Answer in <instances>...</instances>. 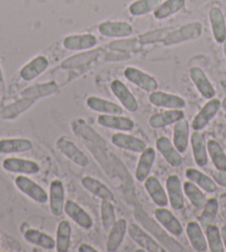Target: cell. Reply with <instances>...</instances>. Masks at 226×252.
Listing matches in <instances>:
<instances>
[{"label":"cell","mask_w":226,"mask_h":252,"mask_svg":"<svg viewBox=\"0 0 226 252\" xmlns=\"http://www.w3.org/2000/svg\"><path fill=\"white\" fill-rule=\"evenodd\" d=\"M207 246L212 252H224L225 248L222 240L221 230L215 224H211L205 229Z\"/></svg>","instance_id":"cell-44"},{"label":"cell","mask_w":226,"mask_h":252,"mask_svg":"<svg viewBox=\"0 0 226 252\" xmlns=\"http://www.w3.org/2000/svg\"><path fill=\"white\" fill-rule=\"evenodd\" d=\"M186 236H188L191 246L198 252H204L207 250L206 237L204 236L201 224L197 221H190L186 224Z\"/></svg>","instance_id":"cell-27"},{"label":"cell","mask_w":226,"mask_h":252,"mask_svg":"<svg viewBox=\"0 0 226 252\" xmlns=\"http://www.w3.org/2000/svg\"><path fill=\"white\" fill-rule=\"evenodd\" d=\"M32 149V142L27 138L0 139V155L27 153Z\"/></svg>","instance_id":"cell-23"},{"label":"cell","mask_w":226,"mask_h":252,"mask_svg":"<svg viewBox=\"0 0 226 252\" xmlns=\"http://www.w3.org/2000/svg\"><path fill=\"white\" fill-rule=\"evenodd\" d=\"M63 47L70 51L89 50L98 45V39L92 33L70 34L63 39Z\"/></svg>","instance_id":"cell-13"},{"label":"cell","mask_w":226,"mask_h":252,"mask_svg":"<svg viewBox=\"0 0 226 252\" xmlns=\"http://www.w3.org/2000/svg\"><path fill=\"white\" fill-rule=\"evenodd\" d=\"M56 146L58 150L61 153L64 157H67L69 160L79 166L81 168H85L89 164V158L84 151L79 149L75 142L71 141L70 139L66 136H62L56 139Z\"/></svg>","instance_id":"cell-2"},{"label":"cell","mask_w":226,"mask_h":252,"mask_svg":"<svg viewBox=\"0 0 226 252\" xmlns=\"http://www.w3.org/2000/svg\"><path fill=\"white\" fill-rule=\"evenodd\" d=\"M49 208L55 217H60L64 211V187L62 181L54 180L50 185Z\"/></svg>","instance_id":"cell-19"},{"label":"cell","mask_w":226,"mask_h":252,"mask_svg":"<svg viewBox=\"0 0 226 252\" xmlns=\"http://www.w3.org/2000/svg\"><path fill=\"white\" fill-rule=\"evenodd\" d=\"M128 230V223L125 219H119L109 231V237L107 240V250L109 252L116 251L119 247L122 245L125 232Z\"/></svg>","instance_id":"cell-30"},{"label":"cell","mask_w":226,"mask_h":252,"mask_svg":"<svg viewBox=\"0 0 226 252\" xmlns=\"http://www.w3.org/2000/svg\"><path fill=\"white\" fill-rule=\"evenodd\" d=\"M190 78L195 86V88L201 94L205 99H212L215 97L216 91L213 87L212 82L208 80L207 76L205 75L199 67H192L190 69Z\"/></svg>","instance_id":"cell-16"},{"label":"cell","mask_w":226,"mask_h":252,"mask_svg":"<svg viewBox=\"0 0 226 252\" xmlns=\"http://www.w3.org/2000/svg\"><path fill=\"white\" fill-rule=\"evenodd\" d=\"M149 101L155 107L165 108V109H183L186 106L185 100L180 95L158 90L150 93Z\"/></svg>","instance_id":"cell-7"},{"label":"cell","mask_w":226,"mask_h":252,"mask_svg":"<svg viewBox=\"0 0 226 252\" xmlns=\"http://www.w3.org/2000/svg\"><path fill=\"white\" fill-rule=\"evenodd\" d=\"M71 245V224L68 220L60 221L56 227V250L58 252H68Z\"/></svg>","instance_id":"cell-36"},{"label":"cell","mask_w":226,"mask_h":252,"mask_svg":"<svg viewBox=\"0 0 226 252\" xmlns=\"http://www.w3.org/2000/svg\"><path fill=\"white\" fill-rule=\"evenodd\" d=\"M26 240L31 245L38 246L46 250L56 249V240L49 234L42 231H39L37 229H27L24 233Z\"/></svg>","instance_id":"cell-34"},{"label":"cell","mask_w":226,"mask_h":252,"mask_svg":"<svg viewBox=\"0 0 226 252\" xmlns=\"http://www.w3.org/2000/svg\"><path fill=\"white\" fill-rule=\"evenodd\" d=\"M175 27H168V28H162L158 30H152L150 32L143 33L142 36L139 38V41L140 43H153L158 41H163L165 38H167L168 34L173 32Z\"/></svg>","instance_id":"cell-46"},{"label":"cell","mask_w":226,"mask_h":252,"mask_svg":"<svg viewBox=\"0 0 226 252\" xmlns=\"http://www.w3.org/2000/svg\"><path fill=\"white\" fill-rule=\"evenodd\" d=\"M111 91L115 95L116 99L119 100L121 105L123 106L124 109H127L130 112H136L139 109L138 100L134 97L133 94L130 89L125 86L122 81L113 80L111 82Z\"/></svg>","instance_id":"cell-10"},{"label":"cell","mask_w":226,"mask_h":252,"mask_svg":"<svg viewBox=\"0 0 226 252\" xmlns=\"http://www.w3.org/2000/svg\"><path fill=\"white\" fill-rule=\"evenodd\" d=\"M128 232L130 237L133 239V241L138 246L143 248L145 251L150 252H165V249L159 245L158 241H155L149 233H146L144 230L140 228V225L136 223H131L128 228Z\"/></svg>","instance_id":"cell-8"},{"label":"cell","mask_w":226,"mask_h":252,"mask_svg":"<svg viewBox=\"0 0 226 252\" xmlns=\"http://www.w3.org/2000/svg\"><path fill=\"white\" fill-rule=\"evenodd\" d=\"M100 215H101V222L103 230L109 233V231H110L116 221L114 207L112 205V201L102 200L101 205H100Z\"/></svg>","instance_id":"cell-43"},{"label":"cell","mask_w":226,"mask_h":252,"mask_svg":"<svg viewBox=\"0 0 226 252\" xmlns=\"http://www.w3.org/2000/svg\"><path fill=\"white\" fill-rule=\"evenodd\" d=\"M162 0H136L129 6V11L132 16H144L154 11Z\"/></svg>","instance_id":"cell-42"},{"label":"cell","mask_w":226,"mask_h":252,"mask_svg":"<svg viewBox=\"0 0 226 252\" xmlns=\"http://www.w3.org/2000/svg\"><path fill=\"white\" fill-rule=\"evenodd\" d=\"M190 140L189 123L185 118L176 121L173 129V145L175 146L181 154H183L188 149Z\"/></svg>","instance_id":"cell-31"},{"label":"cell","mask_w":226,"mask_h":252,"mask_svg":"<svg viewBox=\"0 0 226 252\" xmlns=\"http://www.w3.org/2000/svg\"><path fill=\"white\" fill-rule=\"evenodd\" d=\"M213 179H214L217 185L226 188V171L217 170L216 172H214V175H213Z\"/></svg>","instance_id":"cell-47"},{"label":"cell","mask_w":226,"mask_h":252,"mask_svg":"<svg viewBox=\"0 0 226 252\" xmlns=\"http://www.w3.org/2000/svg\"><path fill=\"white\" fill-rule=\"evenodd\" d=\"M183 192L190 200V202L198 210H202L206 203V197L202 189L192 181H185L183 185Z\"/></svg>","instance_id":"cell-38"},{"label":"cell","mask_w":226,"mask_h":252,"mask_svg":"<svg viewBox=\"0 0 226 252\" xmlns=\"http://www.w3.org/2000/svg\"><path fill=\"white\" fill-rule=\"evenodd\" d=\"M223 50H224V55H225V58H226V40L223 42Z\"/></svg>","instance_id":"cell-50"},{"label":"cell","mask_w":226,"mask_h":252,"mask_svg":"<svg viewBox=\"0 0 226 252\" xmlns=\"http://www.w3.org/2000/svg\"><path fill=\"white\" fill-rule=\"evenodd\" d=\"M184 118V111L182 109H170L163 112H158L150 117L149 125L152 128L160 129L167 126L175 124L176 121Z\"/></svg>","instance_id":"cell-25"},{"label":"cell","mask_w":226,"mask_h":252,"mask_svg":"<svg viewBox=\"0 0 226 252\" xmlns=\"http://www.w3.org/2000/svg\"><path fill=\"white\" fill-rule=\"evenodd\" d=\"M190 141L191 146H192V153L195 163L198 167H205L208 163L207 143L205 140V136L201 131L194 130V132L191 134Z\"/></svg>","instance_id":"cell-18"},{"label":"cell","mask_w":226,"mask_h":252,"mask_svg":"<svg viewBox=\"0 0 226 252\" xmlns=\"http://www.w3.org/2000/svg\"><path fill=\"white\" fill-rule=\"evenodd\" d=\"M144 188L146 192L158 207H167L169 205L168 193L161 182L155 177L149 176L144 180Z\"/></svg>","instance_id":"cell-24"},{"label":"cell","mask_w":226,"mask_h":252,"mask_svg":"<svg viewBox=\"0 0 226 252\" xmlns=\"http://www.w3.org/2000/svg\"><path fill=\"white\" fill-rule=\"evenodd\" d=\"M141 219V221L144 223L147 228H149L150 231L154 234V236H158V238H160L161 242H164V246L168 247V250L171 251H185V249L182 247L179 242H176L174 240H172L168 234H162V229H161L159 225H156L153 221H152L150 218L146 219L147 222L145 221V219L143 217H139Z\"/></svg>","instance_id":"cell-39"},{"label":"cell","mask_w":226,"mask_h":252,"mask_svg":"<svg viewBox=\"0 0 226 252\" xmlns=\"http://www.w3.org/2000/svg\"><path fill=\"white\" fill-rule=\"evenodd\" d=\"M64 212L82 229L90 230L93 227V219L91 218V216L73 200H67L64 203Z\"/></svg>","instance_id":"cell-11"},{"label":"cell","mask_w":226,"mask_h":252,"mask_svg":"<svg viewBox=\"0 0 226 252\" xmlns=\"http://www.w3.org/2000/svg\"><path fill=\"white\" fill-rule=\"evenodd\" d=\"M81 184L84 186V188L86 189L95 197L100 198L101 200H108V201H114V194L112 193V191L108 188V187L95 178L86 176L82 178Z\"/></svg>","instance_id":"cell-28"},{"label":"cell","mask_w":226,"mask_h":252,"mask_svg":"<svg viewBox=\"0 0 226 252\" xmlns=\"http://www.w3.org/2000/svg\"><path fill=\"white\" fill-rule=\"evenodd\" d=\"M98 55H99L98 51H88V53H82L79 55L72 56V57L64 60L61 64V67L70 69V68H77V67L84 66V64L92 63L93 60L97 59Z\"/></svg>","instance_id":"cell-45"},{"label":"cell","mask_w":226,"mask_h":252,"mask_svg":"<svg viewBox=\"0 0 226 252\" xmlns=\"http://www.w3.org/2000/svg\"><path fill=\"white\" fill-rule=\"evenodd\" d=\"M208 19L215 41L217 43H223L226 40V21L221 8L212 7L208 11Z\"/></svg>","instance_id":"cell-21"},{"label":"cell","mask_w":226,"mask_h":252,"mask_svg":"<svg viewBox=\"0 0 226 252\" xmlns=\"http://www.w3.org/2000/svg\"><path fill=\"white\" fill-rule=\"evenodd\" d=\"M79 252H97L98 250L93 248L92 246L88 245V243H82V245L79 247V249H78Z\"/></svg>","instance_id":"cell-48"},{"label":"cell","mask_w":226,"mask_h":252,"mask_svg":"<svg viewBox=\"0 0 226 252\" xmlns=\"http://www.w3.org/2000/svg\"><path fill=\"white\" fill-rule=\"evenodd\" d=\"M36 102V100L28 97H23L17 100L16 102L10 103L9 106H7L1 110V118L6 120H12L16 119L17 117H19L23 112L27 111L29 108L33 106V103Z\"/></svg>","instance_id":"cell-33"},{"label":"cell","mask_w":226,"mask_h":252,"mask_svg":"<svg viewBox=\"0 0 226 252\" xmlns=\"http://www.w3.org/2000/svg\"><path fill=\"white\" fill-rule=\"evenodd\" d=\"M225 118H226V114H225Z\"/></svg>","instance_id":"cell-52"},{"label":"cell","mask_w":226,"mask_h":252,"mask_svg":"<svg viewBox=\"0 0 226 252\" xmlns=\"http://www.w3.org/2000/svg\"><path fill=\"white\" fill-rule=\"evenodd\" d=\"M156 149L163 156V158L167 160V162L172 167H180L183 163L181 153L176 149L173 142L168 137H160L155 141Z\"/></svg>","instance_id":"cell-15"},{"label":"cell","mask_w":226,"mask_h":252,"mask_svg":"<svg viewBox=\"0 0 226 252\" xmlns=\"http://www.w3.org/2000/svg\"><path fill=\"white\" fill-rule=\"evenodd\" d=\"M15 185L19 191L38 203H46L49 200L47 191L41 186H39L37 182H34L25 175L16 177Z\"/></svg>","instance_id":"cell-3"},{"label":"cell","mask_w":226,"mask_h":252,"mask_svg":"<svg viewBox=\"0 0 226 252\" xmlns=\"http://www.w3.org/2000/svg\"><path fill=\"white\" fill-rule=\"evenodd\" d=\"M155 150L151 147H146L145 150L142 151L136 169V179L138 181L144 182L146 178L150 176L152 167L155 161Z\"/></svg>","instance_id":"cell-26"},{"label":"cell","mask_w":226,"mask_h":252,"mask_svg":"<svg viewBox=\"0 0 226 252\" xmlns=\"http://www.w3.org/2000/svg\"><path fill=\"white\" fill-rule=\"evenodd\" d=\"M98 124L104 128L120 130V131H131L134 128V121L122 115H100Z\"/></svg>","instance_id":"cell-22"},{"label":"cell","mask_w":226,"mask_h":252,"mask_svg":"<svg viewBox=\"0 0 226 252\" xmlns=\"http://www.w3.org/2000/svg\"><path fill=\"white\" fill-rule=\"evenodd\" d=\"M49 67V60L45 56H37L20 69V78L25 81H31L40 76Z\"/></svg>","instance_id":"cell-20"},{"label":"cell","mask_w":226,"mask_h":252,"mask_svg":"<svg viewBox=\"0 0 226 252\" xmlns=\"http://www.w3.org/2000/svg\"><path fill=\"white\" fill-rule=\"evenodd\" d=\"M86 106H88L91 110L95 112H101V114L106 115H122L123 108L120 105L109 101V100L95 97V95H91L86 99Z\"/></svg>","instance_id":"cell-29"},{"label":"cell","mask_w":226,"mask_h":252,"mask_svg":"<svg viewBox=\"0 0 226 252\" xmlns=\"http://www.w3.org/2000/svg\"><path fill=\"white\" fill-rule=\"evenodd\" d=\"M99 32L109 38H125L133 32L132 26L125 21H103L98 27Z\"/></svg>","instance_id":"cell-12"},{"label":"cell","mask_w":226,"mask_h":252,"mask_svg":"<svg viewBox=\"0 0 226 252\" xmlns=\"http://www.w3.org/2000/svg\"><path fill=\"white\" fill-rule=\"evenodd\" d=\"M221 100L217 98L208 99V101L204 105V107L199 110L198 114L194 117L192 128L197 131H201L206 126L210 124V121L214 118L217 112L221 109Z\"/></svg>","instance_id":"cell-6"},{"label":"cell","mask_w":226,"mask_h":252,"mask_svg":"<svg viewBox=\"0 0 226 252\" xmlns=\"http://www.w3.org/2000/svg\"><path fill=\"white\" fill-rule=\"evenodd\" d=\"M1 166L3 170L11 173H19V175H34L40 171V167L37 162L17 157L3 159Z\"/></svg>","instance_id":"cell-5"},{"label":"cell","mask_w":226,"mask_h":252,"mask_svg":"<svg viewBox=\"0 0 226 252\" xmlns=\"http://www.w3.org/2000/svg\"><path fill=\"white\" fill-rule=\"evenodd\" d=\"M111 141L115 147L128 151H132V153L136 154H141L147 147L146 142L143 141L142 139L123 132H116L112 134Z\"/></svg>","instance_id":"cell-14"},{"label":"cell","mask_w":226,"mask_h":252,"mask_svg":"<svg viewBox=\"0 0 226 252\" xmlns=\"http://www.w3.org/2000/svg\"><path fill=\"white\" fill-rule=\"evenodd\" d=\"M2 81H3V79H2V72H1V69H0V85L2 84Z\"/></svg>","instance_id":"cell-51"},{"label":"cell","mask_w":226,"mask_h":252,"mask_svg":"<svg viewBox=\"0 0 226 252\" xmlns=\"http://www.w3.org/2000/svg\"><path fill=\"white\" fill-rule=\"evenodd\" d=\"M202 215L199 217L202 229H206L208 225L214 224L217 212H219V201L216 198H211L206 200V203L202 209Z\"/></svg>","instance_id":"cell-41"},{"label":"cell","mask_w":226,"mask_h":252,"mask_svg":"<svg viewBox=\"0 0 226 252\" xmlns=\"http://www.w3.org/2000/svg\"><path fill=\"white\" fill-rule=\"evenodd\" d=\"M123 75L130 82H132L133 85H136L139 88L146 91V93H152V91H155L158 89L159 85L158 81L155 80V78L136 67H127L124 69Z\"/></svg>","instance_id":"cell-4"},{"label":"cell","mask_w":226,"mask_h":252,"mask_svg":"<svg viewBox=\"0 0 226 252\" xmlns=\"http://www.w3.org/2000/svg\"><path fill=\"white\" fill-rule=\"evenodd\" d=\"M167 193L169 203L173 210H182L184 208V193L183 185L181 179L175 175H171L167 179Z\"/></svg>","instance_id":"cell-9"},{"label":"cell","mask_w":226,"mask_h":252,"mask_svg":"<svg viewBox=\"0 0 226 252\" xmlns=\"http://www.w3.org/2000/svg\"><path fill=\"white\" fill-rule=\"evenodd\" d=\"M185 0H165L153 11L154 18L163 20L169 18L170 16L176 14L185 7Z\"/></svg>","instance_id":"cell-37"},{"label":"cell","mask_w":226,"mask_h":252,"mask_svg":"<svg viewBox=\"0 0 226 252\" xmlns=\"http://www.w3.org/2000/svg\"><path fill=\"white\" fill-rule=\"evenodd\" d=\"M185 177L208 193L215 192L217 189V184L214 181V179H212L211 177H208L205 173L198 170V169L189 168L185 171Z\"/></svg>","instance_id":"cell-32"},{"label":"cell","mask_w":226,"mask_h":252,"mask_svg":"<svg viewBox=\"0 0 226 252\" xmlns=\"http://www.w3.org/2000/svg\"><path fill=\"white\" fill-rule=\"evenodd\" d=\"M221 236H222V240H223V245L226 250V225H223L221 229Z\"/></svg>","instance_id":"cell-49"},{"label":"cell","mask_w":226,"mask_h":252,"mask_svg":"<svg viewBox=\"0 0 226 252\" xmlns=\"http://www.w3.org/2000/svg\"><path fill=\"white\" fill-rule=\"evenodd\" d=\"M154 216L155 219L158 220V222L161 223L164 230H167V231L173 234V236L179 237L183 233V227H182L180 221L165 207H159L154 211Z\"/></svg>","instance_id":"cell-17"},{"label":"cell","mask_w":226,"mask_h":252,"mask_svg":"<svg viewBox=\"0 0 226 252\" xmlns=\"http://www.w3.org/2000/svg\"><path fill=\"white\" fill-rule=\"evenodd\" d=\"M207 153L217 170L226 171V155L223 148L214 139L207 141Z\"/></svg>","instance_id":"cell-40"},{"label":"cell","mask_w":226,"mask_h":252,"mask_svg":"<svg viewBox=\"0 0 226 252\" xmlns=\"http://www.w3.org/2000/svg\"><path fill=\"white\" fill-rule=\"evenodd\" d=\"M58 88L59 87L55 81H48L43 82V84H38L29 87V88L21 91V95H23V97L32 98L37 101L38 99L54 94L58 91Z\"/></svg>","instance_id":"cell-35"},{"label":"cell","mask_w":226,"mask_h":252,"mask_svg":"<svg viewBox=\"0 0 226 252\" xmlns=\"http://www.w3.org/2000/svg\"><path fill=\"white\" fill-rule=\"evenodd\" d=\"M203 32V26L198 21H193L186 25L181 26L179 28H175L173 32H170L167 38L162 41L165 46L177 45V43L194 40L201 37Z\"/></svg>","instance_id":"cell-1"}]
</instances>
